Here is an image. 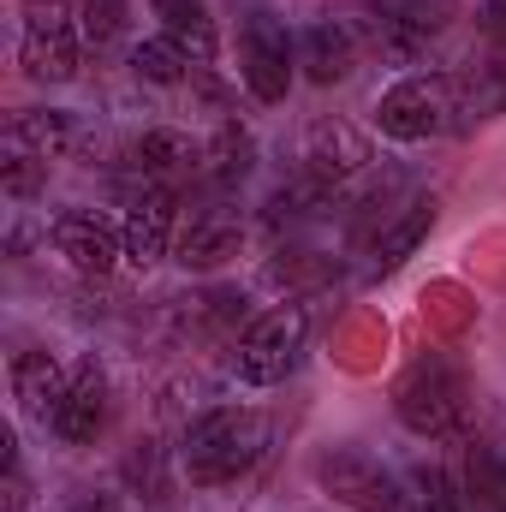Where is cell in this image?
<instances>
[{
	"label": "cell",
	"instance_id": "cell-11",
	"mask_svg": "<svg viewBox=\"0 0 506 512\" xmlns=\"http://www.w3.org/2000/svg\"><path fill=\"white\" fill-rule=\"evenodd\" d=\"M48 429H54L66 447H90V441L108 429V376H102L96 358H84V364L72 370V387H66V399H60V411H54Z\"/></svg>",
	"mask_w": 506,
	"mask_h": 512
},
{
	"label": "cell",
	"instance_id": "cell-15",
	"mask_svg": "<svg viewBox=\"0 0 506 512\" xmlns=\"http://www.w3.org/2000/svg\"><path fill=\"white\" fill-rule=\"evenodd\" d=\"M298 66H304V78L310 84H340V78H352V66H358V42H352V30L340 24V18H316L304 36H298Z\"/></svg>",
	"mask_w": 506,
	"mask_h": 512
},
{
	"label": "cell",
	"instance_id": "cell-20",
	"mask_svg": "<svg viewBox=\"0 0 506 512\" xmlns=\"http://www.w3.org/2000/svg\"><path fill=\"white\" fill-rule=\"evenodd\" d=\"M203 161H209V179L215 185H245L251 179V161H256V137L239 120H227V126L215 131V143L203 149Z\"/></svg>",
	"mask_w": 506,
	"mask_h": 512
},
{
	"label": "cell",
	"instance_id": "cell-21",
	"mask_svg": "<svg viewBox=\"0 0 506 512\" xmlns=\"http://www.w3.org/2000/svg\"><path fill=\"white\" fill-rule=\"evenodd\" d=\"M131 72L143 78V84H155V90H173V84H185L191 78V60L155 30V36H143L137 48H131Z\"/></svg>",
	"mask_w": 506,
	"mask_h": 512
},
{
	"label": "cell",
	"instance_id": "cell-24",
	"mask_svg": "<svg viewBox=\"0 0 506 512\" xmlns=\"http://www.w3.org/2000/svg\"><path fill=\"white\" fill-rule=\"evenodd\" d=\"M120 18H126V0H84V36L108 42L120 30Z\"/></svg>",
	"mask_w": 506,
	"mask_h": 512
},
{
	"label": "cell",
	"instance_id": "cell-22",
	"mask_svg": "<svg viewBox=\"0 0 506 512\" xmlns=\"http://www.w3.org/2000/svg\"><path fill=\"white\" fill-rule=\"evenodd\" d=\"M405 501H411V512H465L459 483H453L441 465H429V459L405 471Z\"/></svg>",
	"mask_w": 506,
	"mask_h": 512
},
{
	"label": "cell",
	"instance_id": "cell-6",
	"mask_svg": "<svg viewBox=\"0 0 506 512\" xmlns=\"http://www.w3.org/2000/svg\"><path fill=\"white\" fill-rule=\"evenodd\" d=\"M310 346V316L304 304H274L233 340V376L245 387H280Z\"/></svg>",
	"mask_w": 506,
	"mask_h": 512
},
{
	"label": "cell",
	"instance_id": "cell-3",
	"mask_svg": "<svg viewBox=\"0 0 506 512\" xmlns=\"http://www.w3.org/2000/svg\"><path fill=\"white\" fill-rule=\"evenodd\" d=\"M84 60L78 0H18V66L30 84H72Z\"/></svg>",
	"mask_w": 506,
	"mask_h": 512
},
{
	"label": "cell",
	"instance_id": "cell-14",
	"mask_svg": "<svg viewBox=\"0 0 506 512\" xmlns=\"http://www.w3.org/2000/svg\"><path fill=\"white\" fill-rule=\"evenodd\" d=\"M126 161H131L137 179H149V185H173L179 173H191V167L203 161V149H197L179 126H149V131L131 137Z\"/></svg>",
	"mask_w": 506,
	"mask_h": 512
},
{
	"label": "cell",
	"instance_id": "cell-8",
	"mask_svg": "<svg viewBox=\"0 0 506 512\" xmlns=\"http://www.w3.org/2000/svg\"><path fill=\"white\" fill-rule=\"evenodd\" d=\"M239 78L256 102H286L298 84V36L286 30V18L274 12H251L245 36H239Z\"/></svg>",
	"mask_w": 506,
	"mask_h": 512
},
{
	"label": "cell",
	"instance_id": "cell-16",
	"mask_svg": "<svg viewBox=\"0 0 506 512\" xmlns=\"http://www.w3.org/2000/svg\"><path fill=\"white\" fill-rule=\"evenodd\" d=\"M435 215H441L435 197H411V203H405V209L376 233V245H370V268H376V274H393L405 256H417V245L435 233Z\"/></svg>",
	"mask_w": 506,
	"mask_h": 512
},
{
	"label": "cell",
	"instance_id": "cell-2",
	"mask_svg": "<svg viewBox=\"0 0 506 512\" xmlns=\"http://www.w3.org/2000/svg\"><path fill=\"white\" fill-rule=\"evenodd\" d=\"M393 417L417 441H453L465 435L471 417V382L447 352H423L399 382H393Z\"/></svg>",
	"mask_w": 506,
	"mask_h": 512
},
{
	"label": "cell",
	"instance_id": "cell-7",
	"mask_svg": "<svg viewBox=\"0 0 506 512\" xmlns=\"http://www.w3.org/2000/svg\"><path fill=\"white\" fill-rule=\"evenodd\" d=\"M370 167H376V143L352 126V120H322V126L310 131V143H304V191L316 203H334Z\"/></svg>",
	"mask_w": 506,
	"mask_h": 512
},
{
	"label": "cell",
	"instance_id": "cell-12",
	"mask_svg": "<svg viewBox=\"0 0 506 512\" xmlns=\"http://www.w3.org/2000/svg\"><path fill=\"white\" fill-rule=\"evenodd\" d=\"M239 245H245V227H239V215H233V209H197V215H191V227L173 239V256H179L185 268L209 274V268L233 262Z\"/></svg>",
	"mask_w": 506,
	"mask_h": 512
},
{
	"label": "cell",
	"instance_id": "cell-18",
	"mask_svg": "<svg viewBox=\"0 0 506 512\" xmlns=\"http://www.w3.org/2000/svg\"><path fill=\"white\" fill-rule=\"evenodd\" d=\"M155 18H161V36L191 66H209L215 60V18H209L203 0H155Z\"/></svg>",
	"mask_w": 506,
	"mask_h": 512
},
{
	"label": "cell",
	"instance_id": "cell-26",
	"mask_svg": "<svg viewBox=\"0 0 506 512\" xmlns=\"http://www.w3.org/2000/svg\"><path fill=\"white\" fill-rule=\"evenodd\" d=\"M72 512H114V501H102V495H96V501H78Z\"/></svg>",
	"mask_w": 506,
	"mask_h": 512
},
{
	"label": "cell",
	"instance_id": "cell-17",
	"mask_svg": "<svg viewBox=\"0 0 506 512\" xmlns=\"http://www.w3.org/2000/svg\"><path fill=\"white\" fill-rule=\"evenodd\" d=\"M72 114L66 108H18L12 120H6V149H24V155H36V161H60L66 149H72Z\"/></svg>",
	"mask_w": 506,
	"mask_h": 512
},
{
	"label": "cell",
	"instance_id": "cell-25",
	"mask_svg": "<svg viewBox=\"0 0 506 512\" xmlns=\"http://www.w3.org/2000/svg\"><path fill=\"white\" fill-rule=\"evenodd\" d=\"M489 24H495V30H506V0H489Z\"/></svg>",
	"mask_w": 506,
	"mask_h": 512
},
{
	"label": "cell",
	"instance_id": "cell-10",
	"mask_svg": "<svg viewBox=\"0 0 506 512\" xmlns=\"http://www.w3.org/2000/svg\"><path fill=\"white\" fill-rule=\"evenodd\" d=\"M173 227H179V197H173V185H149L143 197H131L126 221H120L131 268H155L161 256L173 251Z\"/></svg>",
	"mask_w": 506,
	"mask_h": 512
},
{
	"label": "cell",
	"instance_id": "cell-5",
	"mask_svg": "<svg viewBox=\"0 0 506 512\" xmlns=\"http://www.w3.org/2000/svg\"><path fill=\"white\" fill-rule=\"evenodd\" d=\"M459 114H465L459 78H447V72H411L393 90H381L376 131L393 137V143H429V137L459 126Z\"/></svg>",
	"mask_w": 506,
	"mask_h": 512
},
{
	"label": "cell",
	"instance_id": "cell-4",
	"mask_svg": "<svg viewBox=\"0 0 506 512\" xmlns=\"http://www.w3.org/2000/svg\"><path fill=\"white\" fill-rule=\"evenodd\" d=\"M316 489L334 495V507L346 512H411L405 477L393 465H381L376 453L358 447V441H328L316 453Z\"/></svg>",
	"mask_w": 506,
	"mask_h": 512
},
{
	"label": "cell",
	"instance_id": "cell-19",
	"mask_svg": "<svg viewBox=\"0 0 506 512\" xmlns=\"http://www.w3.org/2000/svg\"><path fill=\"white\" fill-rule=\"evenodd\" d=\"M239 316H245V292L215 286V292H203V298H185V304H179V334H191V340H203V334H227Z\"/></svg>",
	"mask_w": 506,
	"mask_h": 512
},
{
	"label": "cell",
	"instance_id": "cell-1",
	"mask_svg": "<svg viewBox=\"0 0 506 512\" xmlns=\"http://www.w3.org/2000/svg\"><path fill=\"white\" fill-rule=\"evenodd\" d=\"M268 453V417L256 405H215L203 411L185 441H179V471L197 489H227L239 477H251Z\"/></svg>",
	"mask_w": 506,
	"mask_h": 512
},
{
	"label": "cell",
	"instance_id": "cell-13",
	"mask_svg": "<svg viewBox=\"0 0 506 512\" xmlns=\"http://www.w3.org/2000/svg\"><path fill=\"white\" fill-rule=\"evenodd\" d=\"M66 387H72V370H60L54 352H36V346H30V352H12V399H18L24 417L54 423Z\"/></svg>",
	"mask_w": 506,
	"mask_h": 512
},
{
	"label": "cell",
	"instance_id": "cell-23",
	"mask_svg": "<svg viewBox=\"0 0 506 512\" xmlns=\"http://www.w3.org/2000/svg\"><path fill=\"white\" fill-rule=\"evenodd\" d=\"M48 185V161H36V155H24V149H6V161H0V191L12 197V203H24V197H36Z\"/></svg>",
	"mask_w": 506,
	"mask_h": 512
},
{
	"label": "cell",
	"instance_id": "cell-9",
	"mask_svg": "<svg viewBox=\"0 0 506 512\" xmlns=\"http://www.w3.org/2000/svg\"><path fill=\"white\" fill-rule=\"evenodd\" d=\"M48 239L54 251L66 256V268L90 274V280H108L120 262H126V233L114 221H102L96 209H66L48 221Z\"/></svg>",
	"mask_w": 506,
	"mask_h": 512
}]
</instances>
